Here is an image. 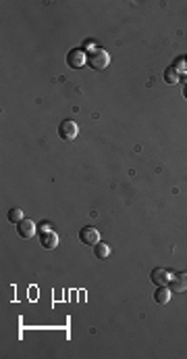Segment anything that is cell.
Listing matches in <instances>:
<instances>
[{"label":"cell","mask_w":187,"mask_h":359,"mask_svg":"<svg viewBox=\"0 0 187 359\" xmlns=\"http://www.w3.org/2000/svg\"><path fill=\"white\" fill-rule=\"evenodd\" d=\"M171 296H173V291L168 286H158V291L154 293V301L158 305H166L171 303Z\"/></svg>","instance_id":"9"},{"label":"cell","mask_w":187,"mask_h":359,"mask_svg":"<svg viewBox=\"0 0 187 359\" xmlns=\"http://www.w3.org/2000/svg\"><path fill=\"white\" fill-rule=\"evenodd\" d=\"M94 255L98 257V259H106L110 255V244H106V242H98L96 247H94Z\"/></svg>","instance_id":"10"},{"label":"cell","mask_w":187,"mask_h":359,"mask_svg":"<svg viewBox=\"0 0 187 359\" xmlns=\"http://www.w3.org/2000/svg\"><path fill=\"white\" fill-rule=\"evenodd\" d=\"M40 244L44 249H48V251H52V249H56L58 247V234L52 230H40Z\"/></svg>","instance_id":"6"},{"label":"cell","mask_w":187,"mask_h":359,"mask_svg":"<svg viewBox=\"0 0 187 359\" xmlns=\"http://www.w3.org/2000/svg\"><path fill=\"white\" fill-rule=\"evenodd\" d=\"M79 240H81L83 244H87V247H96V244L100 242V232L92 226H85V228L79 230Z\"/></svg>","instance_id":"4"},{"label":"cell","mask_w":187,"mask_h":359,"mask_svg":"<svg viewBox=\"0 0 187 359\" xmlns=\"http://www.w3.org/2000/svg\"><path fill=\"white\" fill-rule=\"evenodd\" d=\"M87 65H90L92 69H106L110 65V57H108V52L106 50H102V48H98V50H94V52H90L87 55Z\"/></svg>","instance_id":"1"},{"label":"cell","mask_w":187,"mask_h":359,"mask_svg":"<svg viewBox=\"0 0 187 359\" xmlns=\"http://www.w3.org/2000/svg\"><path fill=\"white\" fill-rule=\"evenodd\" d=\"M67 65L73 67V69H81L83 65H87V55L81 48H75L67 55Z\"/></svg>","instance_id":"5"},{"label":"cell","mask_w":187,"mask_h":359,"mask_svg":"<svg viewBox=\"0 0 187 359\" xmlns=\"http://www.w3.org/2000/svg\"><path fill=\"white\" fill-rule=\"evenodd\" d=\"M183 94H185V98H187V86H185V90H183Z\"/></svg>","instance_id":"14"},{"label":"cell","mask_w":187,"mask_h":359,"mask_svg":"<svg viewBox=\"0 0 187 359\" xmlns=\"http://www.w3.org/2000/svg\"><path fill=\"white\" fill-rule=\"evenodd\" d=\"M79 134V126L75 124L73 119H65L62 124L58 126V136L65 140V142H71V140H75Z\"/></svg>","instance_id":"2"},{"label":"cell","mask_w":187,"mask_h":359,"mask_svg":"<svg viewBox=\"0 0 187 359\" xmlns=\"http://www.w3.org/2000/svg\"><path fill=\"white\" fill-rule=\"evenodd\" d=\"M83 46H85V50H87V55H90V52H94V50H98V46H96L94 40H85Z\"/></svg>","instance_id":"13"},{"label":"cell","mask_w":187,"mask_h":359,"mask_svg":"<svg viewBox=\"0 0 187 359\" xmlns=\"http://www.w3.org/2000/svg\"><path fill=\"white\" fill-rule=\"evenodd\" d=\"M164 82L166 84H177V82H179V71H177L175 67H168L164 71Z\"/></svg>","instance_id":"12"},{"label":"cell","mask_w":187,"mask_h":359,"mask_svg":"<svg viewBox=\"0 0 187 359\" xmlns=\"http://www.w3.org/2000/svg\"><path fill=\"white\" fill-rule=\"evenodd\" d=\"M171 291L173 293H185L187 291V271H181V274H175L171 280Z\"/></svg>","instance_id":"8"},{"label":"cell","mask_w":187,"mask_h":359,"mask_svg":"<svg viewBox=\"0 0 187 359\" xmlns=\"http://www.w3.org/2000/svg\"><path fill=\"white\" fill-rule=\"evenodd\" d=\"M173 271H168L166 267H154L152 274H150V280L156 284V286H168L173 280Z\"/></svg>","instance_id":"3"},{"label":"cell","mask_w":187,"mask_h":359,"mask_svg":"<svg viewBox=\"0 0 187 359\" xmlns=\"http://www.w3.org/2000/svg\"><path fill=\"white\" fill-rule=\"evenodd\" d=\"M21 220H25V213L21 211L19 207H15V209L8 211V222H11V224H19Z\"/></svg>","instance_id":"11"},{"label":"cell","mask_w":187,"mask_h":359,"mask_svg":"<svg viewBox=\"0 0 187 359\" xmlns=\"http://www.w3.org/2000/svg\"><path fill=\"white\" fill-rule=\"evenodd\" d=\"M38 232V228H35V222L33 220H21L19 224H17V234L21 236V238H31V236Z\"/></svg>","instance_id":"7"}]
</instances>
